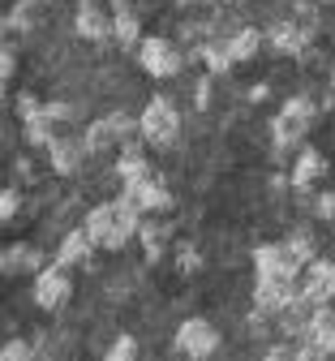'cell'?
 Instances as JSON below:
<instances>
[{
	"mask_svg": "<svg viewBox=\"0 0 335 361\" xmlns=\"http://www.w3.org/2000/svg\"><path fill=\"white\" fill-rule=\"evenodd\" d=\"M142 215L125 194L112 198V202H99V207H90L86 219H82V228L90 233L95 250H125L129 241H138V228H142Z\"/></svg>",
	"mask_w": 335,
	"mask_h": 361,
	"instance_id": "obj_1",
	"label": "cell"
},
{
	"mask_svg": "<svg viewBox=\"0 0 335 361\" xmlns=\"http://www.w3.org/2000/svg\"><path fill=\"white\" fill-rule=\"evenodd\" d=\"M314 116H318L314 99H305V95L284 99V108L271 116V147H275V159H284V155H297V151L305 147Z\"/></svg>",
	"mask_w": 335,
	"mask_h": 361,
	"instance_id": "obj_2",
	"label": "cell"
},
{
	"mask_svg": "<svg viewBox=\"0 0 335 361\" xmlns=\"http://www.w3.org/2000/svg\"><path fill=\"white\" fill-rule=\"evenodd\" d=\"M138 133L151 147H159V151L176 147V138H181V112H176V104L164 99V95H151L147 108H142V116H138Z\"/></svg>",
	"mask_w": 335,
	"mask_h": 361,
	"instance_id": "obj_3",
	"label": "cell"
},
{
	"mask_svg": "<svg viewBox=\"0 0 335 361\" xmlns=\"http://www.w3.org/2000/svg\"><path fill=\"white\" fill-rule=\"evenodd\" d=\"M172 344H176V353L189 357V361H211V357L219 353V327H215L211 319H185V323L176 327Z\"/></svg>",
	"mask_w": 335,
	"mask_h": 361,
	"instance_id": "obj_4",
	"label": "cell"
},
{
	"mask_svg": "<svg viewBox=\"0 0 335 361\" xmlns=\"http://www.w3.org/2000/svg\"><path fill=\"white\" fill-rule=\"evenodd\" d=\"M254 276L258 280H301L305 267L288 254L284 241H267V245H254Z\"/></svg>",
	"mask_w": 335,
	"mask_h": 361,
	"instance_id": "obj_5",
	"label": "cell"
},
{
	"mask_svg": "<svg viewBox=\"0 0 335 361\" xmlns=\"http://www.w3.org/2000/svg\"><path fill=\"white\" fill-rule=\"evenodd\" d=\"M133 129H138V121H133L129 112H108V116H99V121H90L82 138H86L90 151H108V147L133 142Z\"/></svg>",
	"mask_w": 335,
	"mask_h": 361,
	"instance_id": "obj_6",
	"label": "cell"
},
{
	"mask_svg": "<svg viewBox=\"0 0 335 361\" xmlns=\"http://www.w3.org/2000/svg\"><path fill=\"white\" fill-rule=\"evenodd\" d=\"M138 65H142L147 78H176L181 73V52H176L172 39L147 35V39H142V48H138Z\"/></svg>",
	"mask_w": 335,
	"mask_h": 361,
	"instance_id": "obj_7",
	"label": "cell"
},
{
	"mask_svg": "<svg viewBox=\"0 0 335 361\" xmlns=\"http://www.w3.org/2000/svg\"><path fill=\"white\" fill-rule=\"evenodd\" d=\"M69 297H73V276H69L61 262L43 267L39 276H35V305L39 310H61Z\"/></svg>",
	"mask_w": 335,
	"mask_h": 361,
	"instance_id": "obj_8",
	"label": "cell"
},
{
	"mask_svg": "<svg viewBox=\"0 0 335 361\" xmlns=\"http://www.w3.org/2000/svg\"><path fill=\"white\" fill-rule=\"evenodd\" d=\"M301 297V280H254V310L267 319H279Z\"/></svg>",
	"mask_w": 335,
	"mask_h": 361,
	"instance_id": "obj_9",
	"label": "cell"
},
{
	"mask_svg": "<svg viewBox=\"0 0 335 361\" xmlns=\"http://www.w3.org/2000/svg\"><path fill=\"white\" fill-rule=\"evenodd\" d=\"M142 215H168V207H172V190L164 185V180L151 172V176H142V180H133V185H125L121 190Z\"/></svg>",
	"mask_w": 335,
	"mask_h": 361,
	"instance_id": "obj_10",
	"label": "cell"
},
{
	"mask_svg": "<svg viewBox=\"0 0 335 361\" xmlns=\"http://www.w3.org/2000/svg\"><path fill=\"white\" fill-rule=\"evenodd\" d=\"M112 13H104L95 0H82L78 5V13H73V30H78V39H86V43H108L112 39Z\"/></svg>",
	"mask_w": 335,
	"mask_h": 361,
	"instance_id": "obj_11",
	"label": "cell"
},
{
	"mask_svg": "<svg viewBox=\"0 0 335 361\" xmlns=\"http://www.w3.org/2000/svg\"><path fill=\"white\" fill-rule=\"evenodd\" d=\"M86 155H90L86 138H73V133H56V138H52V147H47L52 172H61V176H73V172L82 168V159H86Z\"/></svg>",
	"mask_w": 335,
	"mask_h": 361,
	"instance_id": "obj_12",
	"label": "cell"
},
{
	"mask_svg": "<svg viewBox=\"0 0 335 361\" xmlns=\"http://www.w3.org/2000/svg\"><path fill=\"white\" fill-rule=\"evenodd\" d=\"M322 172H327V159H322V151L318 147H301L297 155H293V168H288V180H293V190H310V185H318L322 180Z\"/></svg>",
	"mask_w": 335,
	"mask_h": 361,
	"instance_id": "obj_13",
	"label": "cell"
},
{
	"mask_svg": "<svg viewBox=\"0 0 335 361\" xmlns=\"http://www.w3.org/2000/svg\"><path fill=\"white\" fill-rule=\"evenodd\" d=\"M90 254H95V241L86 228H69L56 245V262L69 271V267H90Z\"/></svg>",
	"mask_w": 335,
	"mask_h": 361,
	"instance_id": "obj_14",
	"label": "cell"
},
{
	"mask_svg": "<svg viewBox=\"0 0 335 361\" xmlns=\"http://www.w3.org/2000/svg\"><path fill=\"white\" fill-rule=\"evenodd\" d=\"M138 241H142V254H147V262H159L168 241H172V224L159 219V215H147L142 219V228H138Z\"/></svg>",
	"mask_w": 335,
	"mask_h": 361,
	"instance_id": "obj_15",
	"label": "cell"
},
{
	"mask_svg": "<svg viewBox=\"0 0 335 361\" xmlns=\"http://www.w3.org/2000/svg\"><path fill=\"white\" fill-rule=\"evenodd\" d=\"M305 43H310V35H305L297 22H275V26L267 30V48L279 52V56H301Z\"/></svg>",
	"mask_w": 335,
	"mask_h": 361,
	"instance_id": "obj_16",
	"label": "cell"
},
{
	"mask_svg": "<svg viewBox=\"0 0 335 361\" xmlns=\"http://www.w3.org/2000/svg\"><path fill=\"white\" fill-rule=\"evenodd\" d=\"M116 176H121V185H133V180L151 176V159H147V151H142V142H125V147H121V155H116Z\"/></svg>",
	"mask_w": 335,
	"mask_h": 361,
	"instance_id": "obj_17",
	"label": "cell"
},
{
	"mask_svg": "<svg viewBox=\"0 0 335 361\" xmlns=\"http://www.w3.org/2000/svg\"><path fill=\"white\" fill-rule=\"evenodd\" d=\"M0 271H5V276H22V271L39 276V271H43V254H39L35 245H22V241H13V245L5 250V258H0Z\"/></svg>",
	"mask_w": 335,
	"mask_h": 361,
	"instance_id": "obj_18",
	"label": "cell"
},
{
	"mask_svg": "<svg viewBox=\"0 0 335 361\" xmlns=\"http://www.w3.org/2000/svg\"><path fill=\"white\" fill-rule=\"evenodd\" d=\"M301 340H314V344H322L327 353H335V305H314L310 327H305Z\"/></svg>",
	"mask_w": 335,
	"mask_h": 361,
	"instance_id": "obj_19",
	"label": "cell"
},
{
	"mask_svg": "<svg viewBox=\"0 0 335 361\" xmlns=\"http://www.w3.org/2000/svg\"><path fill=\"white\" fill-rule=\"evenodd\" d=\"M262 43H267V35L254 30V26H241L236 35H228V48H232V61H236V65H250V61L262 52Z\"/></svg>",
	"mask_w": 335,
	"mask_h": 361,
	"instance_id": "obj_20",
	"label": "cell"
},
{
	"mask_svg": "<svg viewBox=\"0 0 335 361\" xmlns=\"http://www.w3.org/2000/svg\"><path fill=\"white\" fill-rule=\"evenodd\" d=\"M22 133H26V142H30V147H43V151L52 147V138H56V121L47 116V104H43L35 116L22 121Z\"/></svg>",
	"mask_w": 335,
	"mask_h": 361,
	"instance_id": "obj_21",
	"label": "cell"
},
{
	"mask_svg": "<svg viewBox=\"0 0 335 361\" xmlns=\"http://www.w3.org/2000/svg\"><path fill=\"white\" fill-rule=\"evenodd\" d=\"M194 61H202L211 73H228L236 61H232V48H228V39H211V43H202V48L194 52Z\"/></svg>",
	"mask_w": 335,
	"mask_h": 361,
	"instance_id": "obj_22",
	"label": "cell"
},
{
	"mask_svg": "<svg viewBox=\"0 0 335 361\" xmlns=\"http://www.w3.org/2000/svg\"><path fill=\"white\" fill-rule=\"evenodd\" d=\"M116 22H112V39L121 43V48L129 52V48H142V22H138V13L129 9V13H112Z\"/></svg>",
	"mask_w": 335,
	"mask_h": 361,
	"instance_id": "obj_23",
	"label": "cell"
},
{
	"mask_svg": "<svg viewBox=\"0 0 335 361\" xmlns=\"http://www.w3.org/2000/svg\"><path fill=\"white\" fill-rule=\"evenodd\" d=\"M284 245H288V254H293L301 267H310V262L318 258V241H314V233H310V228H293Z\"/></svg>",
	"mask_w": 335,
	"mask_h": 361,
	"instance_id": "obj_24",
	"label": "cell"
},
{
	"mask_svg": "<svg viewBox=\"0 0 335 361\" xmlns=\"http://www.w3.org/2000/svg\"><path fill=\"white\" fill-rule=\"evenodd\" d=\"M104 361H138V340L133 336H116L112 348L104 353Z\"/></svg>",
	"mask_w": 335,
	"mask_h": 361,
	"instance_id": "obj_25",
	"label": "cell"
},
{
	"mask_svg": "<svg viewBox=\"0 0 335 361\" xmlns=\"http://www.w3.org/2000/svg\"><path fill=\"white\" fill-rule=\"evenodd\" d=\"M176 262H181V271H185V276H194V271L202 267V254H198V245L181 241V250H176Z\"/></svg>",
	"mask_w": 335,
	"mask_h": 361,
	"instance_id": "obj_26",
	"label": "cell"
},
{
	"mask_svg": "<svg viewBox=\"0 0 335 361\" xmlns=\"http://www.w3.org/2000/svg\"><path fill=\"white\" fill-rule=\"evenodd\" d=\"M35 348L26 340H5V348H0V361H30Z\"/></svg>",
	"mask_w": 335,
	"mask_h": 361,
	"instance_id": "obj_27",
	"label": "cell"
},
{
	"mask_svg": "<svg viewBox=\"0 0 335 361\" xmlns=\"http://www.w3.org/2000/svg\"><path fill=\"white\" fill-rule=\"evenodd\" d=\"M297 361H335V353H327V348L314 344V340H301V344H297Z\"/></svg>",
	"mask_w": 335,
	"mask_h": 361,
	"instance_id": "obj_28",
	"label": "cell"
},
{
	"mask_svg": "<svg viewBox=\"0 0 335 361\" xmlns=\"http://www.w3.org/2000/svg\"><path fill=\"white\" fill-rule=\"evenodd\" d=\"M18 211H22V194H18V190L9 185L5 194H0V219H5V224H9V219H13Z\"/></svg>",
	"mask_w": 335,
	"mask_h": 361,
	"instance_id": "obj_29",
	"label": "cell"
},
{
	"mask_svg": "<svg viewBox=\"0 0 335 361\" xmlns=\"http://www.w3.org/2000/svg\"><path fill=\"white\" fill-rule=\"evenodd\" d=\"M314 215H318V219H327V224L335 219V194H331V190H327V194H318V202H314Z\"/></svg>",
	"mask_w": 335,
	"mask_h": 361,
	"instance_id": "obj_30",
	"label": "cell"
},
{
	"mask_svg": "<svg viewBox=\"0 0 335 361\" xmlns=\"http://www.w3.org/2000/svg\"><path fill=\"white\" fill-rule=\"evenodd\" d=\"M262 361H297V348H288V344H271V348L262 353Z\"/></svg>",
	"mask_w": 335,
	"mask_h": 361,
	"instance_id": "obj_31",
	"label": "cell"
},
{
	"mask_svg": "<svg viewBox=\"0 0 335 361\" xmlns=\"http://www.w3.org/2000/svg\"><path fill=\"white\" fill-rule=\"evenodd\" d=\"M39 108H43V104H39L35 95H18V116H22V121H26V116H35Z\"/></svg>",
	"mask_w": 335,
	"mask_h": 361,
	"instance_id": "obj_32",
	"label": "cell"
},
{
	"mask_svg": "<svg viewBox=\"0 0 335 361\" xmlns=\"http://www.w3.org/2000/svg\"><path fill=\"white\" fill-rule=\"evenodd\" d=\"M13 69H18V52H13V48H5V56H0V78L9 82V78H13Z\"/></svg>",
	"mask_w": 335,
	"mask_h": 361,
	"instance_id": "obj_33",
	"label": "cell"
},
{
	"mask_svg": "<svg viewBox=\"0 0 335 361\" xmlns=\"http://www.w3.org/2000/svg\"><path fill=\"white\" fill-rule=\"evenodd\" d=\"M194 95H198V108H207V95H211V82H198V90H194Z\"/></svg>",
	"mask_w": 335,
	"mask_h": 361,
	"instance_id": "obj_34",
	"label": "cell"
},
{
	"mask_svg": "<svg viewBox=\"0 0 335 361\" xmlns=\"http://www.w3.org/2000/svg\"><path fill=\"white\" fill-rule=\"evenodd\" d=\"M108 5H112V13H129V9H133V0H108Z\"/></svg>",
	"mask_w": 335,
	"mask_h": 361,
	"instance_id": "obj_35",
	"label": "cell"
},
{
	"mask_svg": "<svg viewBox=\"0 0 335 361\" xmlns=\"http://www.w3.org/2000/svg\"><path fill=\"white\" fill-rule=\"evenodd\" d=\"M331 99H335V73H331Z\"/></svg>",
	"mask_w": 335,
	"mask_h": 361,
	"instance_id": "obj_36",
	"label": "cell"
},
{
	"mask_svg": "<svg viewBox=\"0 0 335 361\" xmlns=\"http://www.w3.org/2000/svg\"><path fill=\"white\" fill-rule=\"evenodd\" d=\"M331 258H335V254H331Z\"/></svg>",
	"mask_w": 335,
	"mask_h": 361,
	"instance_id": "obj_37",
	"label": "cell"
}]
</instances>
